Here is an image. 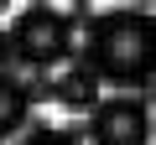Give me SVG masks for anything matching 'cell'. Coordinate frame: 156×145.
Masks as SVG:
<instances>
[{"label":"cell","instance_id":"obj_1","mask_svg":"<svg viewBox=\"0 0 156 145\" xmlns=\"http://www.w3.org/2000/svg\"><path fill=\"white\" fill-rule=\"evenodd\" d=\"M83 67L99 83L140 93L156 67V21L146 11H94L83 26Z\"/></svg>","mask_w":156,"mask_h":145},{"label":"cell","instance_id":"obj_2","mask_svg":"<svg viewBox=\"0 0 156 145\" xmlns=\"http://www.w3.org/2000/svg\"><path fill=\"white\" fill-rule=\"evenodd\" d=\"M5 47L26 62V67H57L68 52H73V26L62 11L52 5H31V11H16L11 31H5Z\"/></svg>","mask_w":156,"mask_h":145},{"label":"cell","instance_id":"obj_3","mask_svg":"<svg viewBox=\"0 0 156 145\" xmlns=\"http://www.w3.org/2000/svg\"><path fill=\"white\" fill-rule=\"evenodd\" d=\"M89 140L94 145H146L151 140V109L140 93H115L89 109Z\"/></svg>","mask_w":156,"mask_h":145},{"label":"cell","instance_id":"obj_4","mask_svg":"<svg viewBox=\"0 0 156 145\" xmlns=\"http://www.w3.org/2000/svg\"><path fill=\"white\" fill-rule=\"evenodd\" d=\"M52 99H57V104H68V109H94L104 93H99V78H94L89 67H68L62 78L52 83Z\"/></svg>","mask_w":156,"mask_h":145},{"label":"cell","instance_id":"obj_5","mask_svg":"<svg viewBox=\"0 0 156 145\" xmlns=\"http://www.w3.org/2000/svg\"><path fill=\"white\" fill-rule=\"evenodd\" d=\"M26 114H31L26 83H21V78H5V72H0V140H5V135H16V130L26 124Z\"/></svg>","mask_w":156,"mask_h":145},{"label":"cell","instance_id":"obj_6","mask_svg":"<svg viewBox=\"0 0 156 145\" xmlns=\"http://www.w3.org/2000/svg\"><path fill=\"white\" fill-rule=\"evenodd\" d=\"M16 145H83V140H78V130H31Z\"/></svg>","mask_w":156,"mask_h":145},{"label":"cell","instance_id":"obj_7","mask_svg":"<svg viewBox=\"0 0 156 145\" xmlns=\"http://www.w3.org/2000/svg\"><path fill=\"white\" fill-rule=\"evenodd\" d=\"M5 52H11V47H5V31H0V62H5Z\"/></svg>","mask_w":156,"mask_h":145}]
</instances>
